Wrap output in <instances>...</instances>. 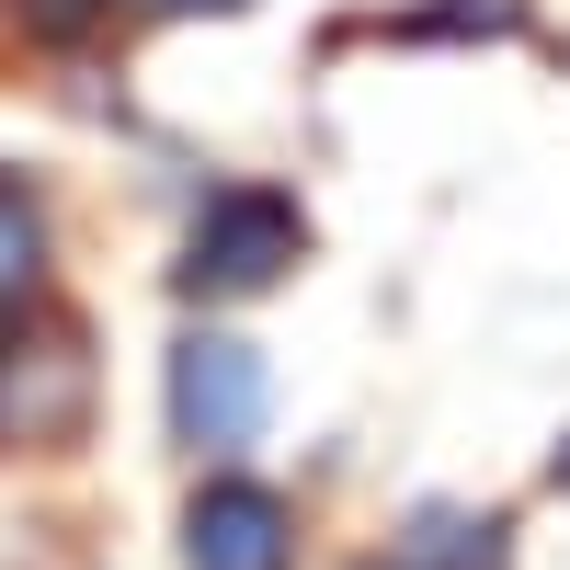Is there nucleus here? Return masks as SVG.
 <instances>
[{"mask_svg": "<svg viewBox=\"0 0 570 570\" xmlns=\"http://www.w3.org/2000/svg\"><path fill=\"white\" fill-rule=\"evenodd\" d=\"M91 331L69 308H0V456H58L91 434Z\"/></svg>", "mask_w": 570, "mask_h": 570, "instance_id": "obj_1", "label": "nucleus"}, {"mask_svg": "<svg viewBox=\"0 0 570 570\" xmlns=\"http://www.w3.org/2000/svg\"><path fill=\"white\" fill-rule=\"evenodd\" d=\"M285 263H308V217L263 183H240L183 240V297H263V285H285Z\"/></svg>", "mask_w": 570, "mask_h": 570, "instance_id": "obj_2", "label": "nucleus"}, {"mask_svg": "<svg viewBox=\"0 0 570 570\" xmlns=\"http://www.w3.org/2000/svg\"><path fill=\"white\" fill-rule=\"evenodd\" d=\"M263 411H274V389H263V354L252 343L195 331V343L171 354V434L195 445V456H240L263 434Z\"/></svg>", "mask_w": 570, "mask_h": 570, "instance_id": "obj_3", "label": "nucleus"}, {"mask_svg": "<svg viewBox=\"0 0 570 570\" xmlns=\"http://www.w3.org/2000/svg\"><path fill=\"white\" fill-rule=\"evenodd\" d=\"M297 559V513L263 480H206L183 513V570H285Z\"/></svg>", "mask_w": 570, "mask_h": 570, "instance_id": "obj_4", "label": "nucleus"}, {"mask_svg": "<svg viewBox=\"0 0 570 570\" xmlns=\"http://www.w3.org/2000/svg\"><path fill=\"white\" fill-rule=\"evenodd\" d=\"M400 570H502V525L456 513V502H422L411 537H400Z\"/></svg>", "mask_w": 570, "mask_h": 570, "instance_id": "obj_5", "label": "nucleus"}, {"mask_svg": "<svg viewBox=\"0 0 570 570\" xmlns=\"http://www.w3.org/2000/svg\"><path fill=\"white\" fill-rule=\"evenodd\" d=\"M35 263H46V217H35L23 195H0V308L35 297Z\"/></svg>", "mask_w": 570, "mask_h": 570, "instance_id": "obj_6", "label": "nucleus"}, {"mask_svg": "<svg viewBox=\"0 0 570 570\" xmlns=\"http://www.w3.org/2000/svg\"><path fill=\"white\" fill-rule=\"evenodd\" d=\"M525 23V0H445V12H422L411 35H513Z\"/></svg>", "mask_w": 570, "mask_h": 570, "instance_id": "obj_7", "label": "nucleus"}, {"mask_svg": "<svg viewBox=\"0 0 570 570\" xmlns=\"http://www.w3.org/2000/svg\"><path fill=\"white\" fill-rule=\"evenodd\" d=\"M23 12H35V35H91L115 0H23Z\"/></svg>", "mask_w": 570, "mask_h": 570, "instance_id": "obj_8", "label": "nucleus"}, {"mask_svg": "<svg viewBox=\"0 0 570 570\" xmlns=\"http://www.w3.org/2000/svg\"><path fill=\"white\" fill-rule=\"evenodd\" d=\"M137 12H160V23H183V12H240V0H137Z\"/></svg>", "mask_w": 570, "mask_h": 570, "instance_id": "obj_9", "label": "nucleus"}, {"mask_svg": "<svg viewBox=\"0 0 570 570\" xmlns=\"http://www.w3.org/2000/svg\"><path fill=\"white\" fill-rule=\"evenodd\" d=\"M559 491H570V445H559Z\"/></svg>", "mask_w": 570, "mask_h": 570, "instance_id": "obj_10", "label": "nucleus"}]
</instances>
